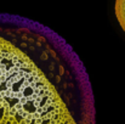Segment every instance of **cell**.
I'll use <instances>...</instances> for the list:
<instances>
[{
	"label": "cell",
	"instance_id": "6da1fadb",
	"mask_svg": "<svg viewBox=\"0 0 125 124\" xmlns=\"http://www.w3.org/2000/svg\"><path fill=\"white\" fill-rule=\"evenodd\" d=\"M0 124H96L74 49L38 21L0 12Z\"/></svg>",
	"mask_w": 125,
	"mask_h": 124
},
{
	"label": "cell",
	"instance_id": "7a4b0ae2",
	"mask_svg": "<svg viewBox=\"0 0 125 124\" xmlns=\"http://www.w3.org/2000/svg\"><path fill=\"white\" fill-rule=\"evenodd\" d=\"M114 12L122 29L125 32V0H115Z\"/></svg>",
	"mask_w": 125,
	"mask_h": 124
}]
</instances>
